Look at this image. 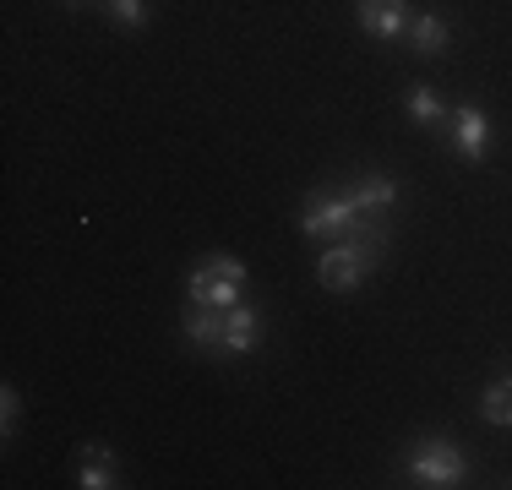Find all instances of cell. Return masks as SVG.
<instances>
[{"label": "cell", "instance_id": "1", "mask_svg": "<svg viewBox=\"0 0 512 490\" xmlns=\"http://www.w3.org/2000/svg\"><path fill=\"white\" fill-rule=\"evenodd\" d=\"M382 251H387V224H382V218H371V213H360V224L349 229L344 240H333L322 256H316V284L333 289V294L355 289L365 273H376Z\"/></svg>", "mask_w": 512, "mask_h": 490}, {"label": "cell", "instance_id": "2", "mask_svg": "<svg viewBox=\"0 0 512 490\" xmlns=\"http://www.w3.org/2000/svg\"><path fill=\"white\" fill-rule=\"evenodd\" d=\"M409 474H414L420 485L447 490V485H463V474H469V458L458 452V441H447V436H425L420 447L409 452Z\"/></svg>", "mask_w": 512, "mask_h": 490}, {"label": "cell", "instance_id": "3", "mask_svg": "<svg viewBox=\"0 0 512 490\" xmlns=\"http://www.w3.org/2000/svg\"><path fill=\"white\" fill-rule=\"evenodd\" d=\"M355 224H360V207L349 191H322V196H311L306 213H300V229H306L311 240H344Z\"/></svg>", "mask_w": 512, "mask_h": 490}, {"label": "cell", "instance_id": "4", "mask_svg": "<svg viewBox=\"0 0 512 490\" xmlns=\"http://www.w3.org/2000/svg\"><path fill=\"white\" fill-rule=\"evenodd\" d=\"M447 126H453V147L469 158V164H480V158L491 153V115H485L480 104L453 109V120H447Z\"/></svg>", "mask_w": 512, "mask_h": 490}, {"label": "cell", "instance_id": "5", "mask_svg": "<svg viewBox=\"0 0 512 490\" xmlns=\"http://www.w3.org/2000/svg\"><path fill=\"white\" fill-rule=\"evenodd\" d=\"M360 28L371 33V39H382V44H393L398 33H409V0H360Z\"/></svg>", "mask_w": 512, "mask_h": 490}, {"label": "cell", "instance_id": "6", "mask_svg": "<svg viewBox=\"0 0 512 490\" xmlns=\"http://www.w3.org/2000/svg\"><path fill=\"white\" fill-rule=\"evenodd\" d=\"M251 349H262V311L256 305H235V311H224L218 354H251Z\"/></svg>", "mask_w": 512, "mask_h": 490}, {"label": "cell", "instance_id": "7", "mask_svg": "<svg viewBox=\"0 0 512 490\" xmlns=\"http://www.w3.org/2000/svg\"><path fill=\"white\" fill-rule=\"evenodd\" d=\"M349 196H355V207H360V213L387 218V213L398 207V180H393V175H360L355 186H349Z\"/></svg>", "mask_w": 512, "mask_h": 490}, {"label": "cell", "instance_id": "8", "mask_svg": "<svg viewBox=\"0 0 512 490\" xmlns=\"http://www.w3.org/2000/svg\"><path fill=\"white\" fill-rule=\"evenodd\" d=\"M180 327H186V338L197 343V349H218V338H224V311L207 300H191L186 316H180Z\"/></svg>", "mask_w": 512, "mask_h": 490}, {"label": "cell", "instance_id": "9", "mask_svg": "<svg viewBox=\"0 0 512 490\" xmlns=\"http://www.w3.org/2000/svg\"><path fill=\"white\" fill-rule=\"evenodd\" d=\"M77 485H82V490H109V485H120V463H115V452H109V447H82Z\"/></svg>", "mask_w": 512, "mask_h": 490}, {"label": "cell", "instance_id": "10", "mask_svg": "<svg viewBox=\"0 0 512 490\" xmlns=\"http://www.w3.org/2000/svg\"><path fill=\"white\" fill-rule=\"evenodd\" d=\"M186 289H191V300H207V305H218V311H235V305H240V284H235V278H213L207 267H197V273L186 278Z\"/></svg>", "mask_w": 512, "mask_h": 490}, {"label": "cell", "instance_id": "11", "mask_svg": "<svg viewBox=\"0 0 512 490\" xmlns=\"http://www.w3.org/2000/svg\"><path fill=\"white\" fill-rule=\"evenodd\" d=\"M409 33H414V49L420 55H442L447 39H453V28H447V17H436V11H425V17H414L409 22Z\"/></svg>", "mask_w": 512, "mask_h": 490}, {"label": "cell", "instance_id": "12", "mask_svg": "<svg viewBox=\"0 0 512 490\" xmlns=\"http://www.w3.org/2000/svg\"><path fill=\"white\" fill-rule=\"evenodd\" d=\"M480 414L491 425H512V376H496V382L480 392Z\"/></svg>", "mask_w": 512, "mask_h": 490}, {"label": "cell", "instance_id": "13", "mask_svg": "<svg viewBox=\"0 0 512 490\" xmlns=\"http://www.w3.org/2000/svg\"><path fill=\"white\" fill-rule=\"evenodd\" d=\"M409 115L420 120V126H442V120H453V115H447V104L431 88H409Z\"/></svg>", "mask_w": 512, "mask_h": 490}, {"label": "cell", "instance_id": "14", "mask_svg": "<svg viewBox=\"0 0 512 490\" xmlns=\"http://www.w3.org/2000/svg\"><path fill=\"white\" fill-rule=\"evenodd\" d=\"M104 11L115 28H142L148 22V0H104Z\"/></svg>", "mask_w": 512, "mask_h": 490}, {"label": "cell", "instance_id": "15", "mask_svg": "<svg viewBox=\"0 0 512 490\" xmlns=\"http://www.w3.org/2000/svg\"><path fill=\"white\" fill-rule=\"evenodd\" d=\"M202 267L213 278H235V284H246V262H240V256H207Z\"/></svg>", "mask_w": 512, "mask_h": 490}, {"label": "cell", "instance_id": "16", "mask_svg": "<svg viewBox=\"0 0 512 490\" xmlns=\"http://www.w3.org/2000/svg\"><path fill=\"white\" fill-rule=\"evenodd\" d=\"M17 409H22V403H17V392L6 387V392H0V425H6V436L17 431Z\"/></svg>", "mask_w": 512, "mask_h": 490}, {"label": "cell", "instance_id": "17", "mask_svg": "<svg viewBox=\"0 0 512 490\" xmlns=\"http://www.w3.org/2000/svg\"><path fill=\"white\" fill-rule=\"evenodd\" d=\"M71 6H82V0H71Z\"/></svg>", "mask_w": 512, "mask_h": 490}]
</instances>
